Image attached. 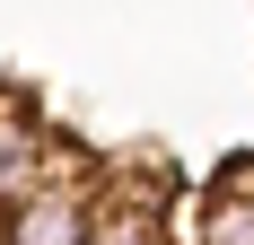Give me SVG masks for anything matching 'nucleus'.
Here are the masks:
<instances>
[{"label":"nucleus","instance_id":"2","mask_svg":"<svg viewBox=\"0 0 254 245\" xmlns=\"http://www.w3.org/2000/svg\"><path fill=\"white\" fill-rule=\"evenodd\" d=\"M53 158H62V140L44 131V114L35 105H0V201H18L26 184H44Z\"/></svg>","mask_w":254,"mask_h":245},{"label":"nucleus","instance_id":"4","mask_svg":"<svg viewBox=\"0 0 254 245\" xmlns=\"http://www.w3.org/2000/svg\"><path fill=\"white\" fill-rule=\"evenodd\" d=\"M79 245H167V219H158V175H149V193L97 201V219H88V237H79Z\"/></svg>","mask_w":254,"mask_h":245},{"label":"nucleus","instance_id":"3","mask_svg":"<svg viewBox=\"0 0 254 245\" xmlns=\"http://www.w3.org/2000/svg\"><path fill=\"white\" fill-rule=\"evenodd\" d=\"M193 245H254V158H228V175L202 201V237Z\"/></svg>","mask_w":254,"mask_h":245},{"label":"nucleus","instance_id":"1","mask_svg":"<svg viewBox=\"0 0 254 245\" xmlns=\"http://www.w3.org/2000/svg\"><path fill=\"white\" fill-rule=\"evenodd\" d=\"M88 219H97V193L53 167L44 184H26L18 201H0V245H79Z\"/></svg>","mask_w":254,"mask_h":245}]
</instances>
